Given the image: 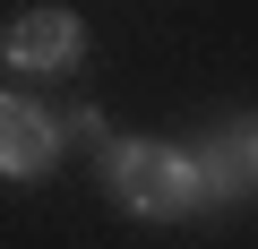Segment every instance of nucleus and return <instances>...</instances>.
Instances as JSON below:
<instances>
[{
    "instance_id": "obj_2",
    "label": "nucleus",
    "mask_w": 258,
    "mask_h": 249,
    "mask_svg": "<svg viewBox=\"0 0 258 249\" xmlns=\"http://www.w3.org/2000/svg\"><path fill=\"white\" fill-rule=\"evenodd\" d=\"M69 155V138H60V112H43L35 95H0V172L9 181H43L52 163Z\"/></svg>"
},
{
    "instance_id": "obj_3",
    "label": "nucleus",
    "mask_w": 258,
    "mask_h": 249,
    "mask_svg": "<svg viewBox=\"0 0 258 249\" xmlns=\"http://www.w3.org/2000/svg\"><path fill=\"white\" fill-rule=\"evenodd\" d=\"M78 52H86L78 9H26L9 35H0V60H9L18 77H60V69H78Z\"/></svg>"
},
{
    "instance_id": "obj_1",
    "label": "nucleus",
    "mask_w": 258,
    "mask_h": 249,
    "mask_svg": "<svg viewBox=\"0 0 258 249\" xmlns=\"http://www.w3.org/2000/svg\"><path fill=\"white\" fill-rule=\"evenodd\" d=\"M103 189L147 215V223H172V215H198L207 206V181H198V155L172 146V138H120L103 155Z\"/></svg>"
},
{
    "instance_id": "obj_5",
    "label": "nucleus",
    "mask_w": 258,
    "mask_h": 249,
    "mask_svg": "<svg viewBox=\"0 0 258 249\" xmlns=\"http://www.w3.org/2000/svg\"><path fill=\"white\" fill-rule=\"evenodd\" d=\"M60 138H69V146H95V155H112V146H120V138L103 129V112H95V103H78V112H60Z\"/></svg>"
},
{
    "instance_id": "obj_4",
    "label": "nucleus",
    "mask_w": 258,
    "mask_h": 249,
    "mask_svg": "<svg viewBox=\"0 0 258 249\" xmlns=\"http://www.w3.org/2000/svg\"><path fill=\"white\" fill-rule=\"evenodd\" d=\"M189 155H198L207 206H224V198H258V112H241V120H224V129H207Z\"/></svg>"
}]
</instances>
